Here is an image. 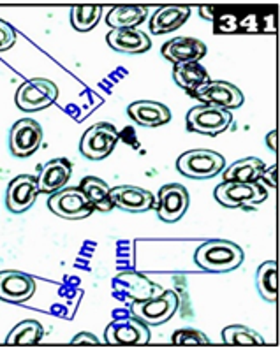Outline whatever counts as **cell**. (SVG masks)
<instances>
[{"label": "cell", "instance_id": "obj_1", "mask_svg": "<svg viewBox=\"0 0 280 350\" xmlns=\"http://www.w3.org/2000/svg\"><path fill=\"white\" fill-rule=\"evenodd\" d=\"M194 262L198 268L208 273H227L240 268L243 262V250L233 241L210 239L198 247L194 254Z\"/></svg>", "mask_w": 280, "mask_h": 350}, {"label": "cell", "instance_id": "obj_2", "mask_svg": "<svg viewBox=\"0 0 280 350\" xmlns=\"http://www.w3.org/2000/svg\"><path fill=\"white\" fill-rule=\"evenodd\" d=\"M226 159L214 150H189L177 161L178 173L190 180H208L222 173Z\"/></svg>", "mask_w": 280, "mask_h": 350}, {"label": "cell", "instance_id": "obj_3", "mask_svg": "<svg viewBox=\"0 0 280 350\" xmlns=\"http://www.w3.org/2000/svg\"><path fill=\"white\" fill-rule=\"evenodd\" d=\"M178 306H180V297L175 291L168 288L149 299L132 301L131 313L147 325H161L173 317Z\"/></svg>", "mask_w": 280, "mask_h": 350}, {"label": "cell", "instance_id": "obj_4", "mask_svg": "<svg viewBox=\"0 0 280 350\" xmlns=\"http://www.w3.org/2000/svg\"><path fill=\"white\" fill-rule=\"evenodd\" d=\"M58 99V87L51 79L34 78L25 81L16 90L14 103L21 111L36 113L53 106Z\"/></svg>", "mask_w": 280, "mask_h": 350}, {"label": "cell", "instance_id": "obj_5", "mask_svg": "<svg viewBox=\"0 0 280 350\" xmlns=\"http://www.w3.org/2000/svg\"><path fill=\"white\" fill-rule=\"evenodd\" d=\"M233 124V116L227 109L210 106H196L187 113V131L203 136H218Z\"/></svg>", "mask_w": 280, "mask_h": 350}, {"label": "cell", "instance_id": "obj_6", "mask_svg": "<svg viewBox=\"0 0 280 350\" xmlns=\"http://www.w3.org/2000/svg\"><path fill=\"white\" fill-rule=\"evenodd\" d=\"M118 137L115 125L101 122L85 131L79 141V152L88 161H103L115 150Z\"/></svg>", "mask_w": 280, "mask_h": 350}, {"label": "cell", "instance_id": "obj_7", "mask_svg": "<svg viewBox=\"0 0 280 350\" xmlns=\"http://www.w3.org/2000/svg\"><path fill=\"white\" fill-rule=\"evenodd\" d=\"M104 342L107 345L115 347H138L147 345L150 342L149 325L141 322L140 319L132 317H116L110 322L104 331Z\"/></svg>", "mask_w": 280, "mask_h": 350}, {"label": "cell", "instance_id": "obj_8", "mask_svg": "<svg viewBox=\"0 0 280 350\" xmlns=\"http://www.w3.org/2000/svg\"><path fill=\"white\" fill-rule=\"evenodd\" d=\"M48 208L51 213L66 220L87 219L95 211L79 187H69L51 194L48 199Z\"/></svg>", "mask_w": 280, "mask_h": 350}, {"label": "cell", "instance_id": "obj_9", "mask_svg": "<svg viewBox=\"0 0 280 350\" xmlns=\"http://www.w3.org/2000/svg\"><path fill=\"white\" fill-rule=\"evenodd\" d=\"M215 201L224 208H240L243 204H259L268 198V190L259 182H222L214 190Z\"/></svg>", "mask_w": 280, "mask_h": 350}, {"label": "cell", "instance_id": "obj_10", "mask_svg": "<svg viewBox=\"0 0 280 350\" xmlns=\"http://www.w3.org/2000/svg\"><path fill=\"white\" fill-rule=\"evenodd\" d=\"M113 294L118 299H129L132 301H144L149 297L157 296L159 293H162V288L152 282L147 275L138 271H122L120 275H116L113 278Z\"/></svg>", "mask_w": 280, "mask_h": 350}, {"label": "cell", "instance_id": "obj_11", "mask_svg": "<svg viewBox=\"0 0 280 350\" xmlns=\"http://www.w3.org/2000/svg\"><path fill=\"white\" fill-rule=\"evenodd\" d=\"M44 132L39 122L30 118L18 120L9 131V150L18 159L34 155L41 148Z\"/></svg>", "mask_w": 280, "mask_h": 350}, {"label": "cell", "instance_id": "obj_12", "mask_svg": "<svg viewBox=\"0 0 280 350\" xmlns=\"http://www.w3.org/2000/svg\"><path fill=\"white\" fill-rule=\"evenodd\" d=\"M189 192L180 183H169L161 187L157 196V215L166 224L178 222L189 210Z\"/></svg>", "mask_w": 280, "mask_h": 350}, {"label": "cell", "instance_id": "obj_13", "mask_svg": "<svg viewBox=\"0 0 280 350\" xmlns=\"http://www.w3.org/2000/svg\"><path fill=\"white\" fill-rule=\"evenodd\" d=\"M36 293V280L29 273L5 269L0 271V301L4 303H27Z\"/></svg>", "mask_w": 280, "mask_h": 350}, {"label": "cell", "instance_id": "obj_14", "mask_svg": "<svg viewBox=\"0 0 280 350\" xmlns=\"http://www.w3.org/2000/svg\"><path fill=\"white\" fill-rule=\"evenodd\" d=\"M38 196V178L30 174H20L9 182L8 190H5V206L11 213H25L34 206Z\"/></svg>", "mask_w": 280, "mask_h": 350}, {"label": "cell", "instance_id": "obj_15", "mask_svg": "<svg viewBox=\"0 0 280 350\" xmlns=\"http://www.w3.org/2000/svg\"><path fill=\"white\" fill-rule=\"evenodd\" d=\"M194 97L203 104L222 107V109H236L243 104V94L238 87L227 81H208L194 92Z\"/></svg>", "mask_w": 280, "mask_h": 350}, {"label": "cell", "instance_id": "obj_16", "mask_svg": "<svg viewBox=\"0 0 280 350\" xmlns=\"http://www.w3.org/2000/svg\"><path fill=\"white\" fill-rule=\"evenodd\" d=\"M112 201L116 208L129 213H144L155 208V196L150 190L134 185H120L112 189Z\"/></svg>", "mask_w": 280, "mask_h": 350}, {"label": "cell", "instance_id": "obj_17", "mask_svg": "<svg viewBox=\"0 0 280 350\" xmlns=\"http://www.w3.org/2000/svg\"><path fill=\"white\" fill-rule=\"evenodd\" d=\"M73 174V164L67 159H53L41 165L38 176L39 194H55L58 190L66 189Z\"/></svg>", "mask_w": 280, "mask_h": 350}, {"label": "cell", "instance_id": "obj_18", "mask_svg": "<svg viewBox=\"0 0 280 350\" xmlns=\"http://www.w3.org/2000/svg\"><path fill=\"white\" fill-rule=\"evenodd\" d=\"M162 57L171 64L199 62L206 55V44L196 38H175L162 44Z\"/></svg>", "mask_w": 280, "mask_h": 350}, {"label": "cell", "instance_id": "obj_19", "mask_svg": "<svg viewBox=\"0 0 280 350\" xmlns=\"http://www.w3.org/2000/svg\"><path fill=\"white\" fill-rule=\"evenodd\" d=\"M127 115L141 127H161L169 124L171 111L169 107L155 100H136L127 106Z\"/></svg>", "mask_w": 280, "mask_h": 350}, {"label": "cell", "instance_id": "obj_20", "mask_svg": "<svg viewBox=\"0 0 280 350\" xmlns=\"http://www.w3.org/2000/svg\"><path fill=\"white\" fill-rule=\"evenodd\" d=\"M106 41L110 48H113L118 53L127 55H140L152 48V41H150L149 36L136 29L112 30L106 36Z\"/></svg>", "mask_w": 280, "mask_h": 350}, {"label": "cell", "instance_id": "obj_21", "mask_svg": "<svg viewBox=\"0 0 280 350\" xmlns=\"http://www.w3.org/2000/svg\"><path fill=\"white\" fill-rule=\"evenodd\" d=\"M190 16V8L187 5H164L153 13L150 20V32L155 36L169 33L186 25V21Z\"/></svg>", "mask_w": 280, "mask_h": 350}, {"label": "cell", "instance_id": "obj_22", "mask_svg": "<svg viewBox=\"0 0 280 350\" xmlns=\"http://www.w3.org/2000/svg\"><path fill=\"white\" fill-rule=\"evenodd\" d=\"M149 16V8L144 5H116L106 14V23L112 30L136 29Z\"/></svg>", "mask_w": 280, "mask_h": 350}, {"label": "cell", "instance_id": "obj_23", "mask_svg": "<svg viewBox=\"0 0 280 350\" xmlns=\"http://www.w3.org/2000/svg\"><path fill=\"white\" fill-rule=\"evenodd\" d=\"M266 169L264 162L255 157H247L242 161H236L224 171V182L254 183L259 182L261 174Z\"/></svg>", "mask_w": 280, "mask_h": 350}, {"label": "cell", "instance_id": "obj_24", "mask_svg": "<svg viewBox=\"0 0 280 350\" xmlns=\"http://www.w3.org/2000/svg\"><path fill=\"white\" fill-rule=\"evenodd\" d=\"M79 189L83 190V194L87 196L94 210L107 213L115 208L112 201V189L107 187L104 180L97 176H85L79 183Z\"/></svg>", "mask_w": 280, "mask_h": 350}, {"label": "cell", "instance_id": "obj_25", "mask_svg": "<svg viewBox=\"0 0 280 350\" xmlns=\"http://www.w3.org/2000/svg\"><path fill=\"white\" fill-rule=\"evenodd\" d=\"M173 79L178 87L194 95V92L198 90L199 87L210 81V76H208V70L199 62H189L178 64V66L173 67Z\"/></svg>", "mask_w": 280, "mask_h": 350}, {"label": "cell", "instance_id": "obj_26", "mask_svg": "<svg viewBox=\"0 0 280 350\" xmlns=\"http://www.w3.org/2000/svg\"><path fill=\"white\" fill-rule=\"evenodd\" d=\"M44 336V327L38 321H21L5 338L8 345H38Z\"/></svg>", "mask_w": 280, "mask_h": 350}, {"label": "cell", "instance_id": "obj_27", "mask_svg": "<svg viewBox=\"0 0 280 350\" xmlns=\"http://www.w3.org/2000/svg\"><path fill=\"white\" fill-rule=\"evenodd\" d=\"M255 285L259 291L261 297L268 303H275L279 296V282H277V262L266 260L257 268L255 273Z\"/></svg>", "mask_w": 280, "mask_h": 350}, {"label": "cell", "instance_id": "obj_28", "mask_svg": "<svg viewBox=\"0 0 280 350\" xmlns=\"http://www.w3.org/2000/svg\"><path fill=\"white\" fill-rule=\"evenodd\" d=\"M222 342L226 345H243V347H261L264 340L259 333H255L251 327L233 324L222 329Z\"/></svg>", "mask_w": 280, "mask_h": 350}, {"label": "cell", "instance_id": "obj_29", "mask_svg": "<svg viewBox=\"0 0 280 350\" xmlns=\"http://www.w3.org/2000/svg\"><path fill=\"white\" fill-rule=\"evenodd\" d=\"M103 8L101 5H75L71 9V25L78 32H90L101 20Z\"/></svg>", "mask_w": 280, "mask_h": 350}, {"label": "cell", "instance_id": "obj_30", "mask_svg": "<svg viewBox=\"0 0 280 350\" xmlns=\"http://www.w3.org/2000/svg\"><path fill=\"white\" fill-rule=\"evenodd\" d=\"M173 345H208L210 340L203 331L198 329H178L171 336Z\"/></svg>", "mask_w": 280, "mask_h": 350}, {"label": "cell", "instance_id": "obj_31", "mask_svg": "<svg viewBox=\"0 0 280 350\" xmlns=\"http://www.w3.org/2000/svg\"><path fill=\"white\" fill-rule=\"evenodd\" d=\"M18 33L14 30V27L8 21H4L0 18V51H8L11 50L16 42Z\"/></svg>", "mask_w": 280, "mask_h": 350}, {"label": "cell", "instance_id": "obj_32", "mask_svg": "<svg viewBox=\"0 0 280 350\" xmlns=\"http://www.w3.org/2000/svg\"><path fill=\"white\" fill-rule=\"evenodd\" d=\"M71 343H75V345H78V343H90V345H97V343H99V338L94 336V334L90 333H79L71 340Z\"/></svg>", "mask_w": 280, "mask_h": 350}, {"label": "cell", "instance_id": "obj_33", "mask_svg": "<svg viewBox=\"0 0 280 350\" xmlns=\"http://www.w3.org/2000/svg\"><path fill=\"white\" fill-rule=\"evenodd\" d=\"M275 174H277V165H272L270 169H264L263 174H261V180H263L268 187H272L273 189V187H277Z\"/></svg>", "mask_w": 280, "mask_h": 350}, {"label": "cell", "instance_id": "obj_34", "mask_svg": "<svg viewBox=\"0 0 280 350\" xmlns=\"http://www.w3.org/2000/svg\"><path fill=\"white\" fill-rule=\"evenodd\" d=\"M266 143H268V146L272 148V152H275V150H277V132L275 131H272L270 134H268Z\"/></svg>", "mask_w": 280, "mask_h": 350}, {"label": "cell", "instance_id": "obj_35", "mask_svg": "<svg viewBox=\"0 0 280 350\" xmlns=\"http://www.w3.org/2000/svg\"><path fill=\"white\" fill-rule=\"evenodd\" d=\"M199 14H201V16L205 18V20L214 21V9H212L210 13H208V5H203V8H199Z\"/></svg>", "mask_w": 280, "mask_h": 350}]
</instances>
